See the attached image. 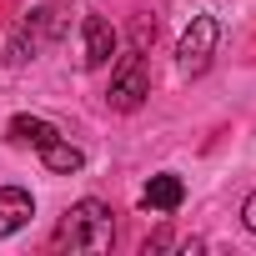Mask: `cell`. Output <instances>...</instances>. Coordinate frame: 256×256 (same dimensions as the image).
<instances>
[{
	"instance_id": "1",
	"label": "cell",
	"mask_w": 256,
	"mask_h": 256,
	"mask_svg": "<svg viewBox=\"0 0 256 256\" xmlns=\"http://www.w3.org/2000/svg\"><path fill=\"white\" fill-rule=\"evenodd\" d=\"M110 241H116V221H110V206L96 201V196L76 201L56 226L60 251H110Z\"/></svg>"
},
{
	"instance_id": "2",
	"label": "cell",
	"mask_w": 256,
	"mask_h": 256,
	"mask_svg": "<svg viewBox=\"0 0 256 256\" xmlns=\"http://www.w3.org/2000/svg\"><path fill=\"white\" fill-rule=\"evenodd\" d=\"M60 30H66V10H60V6H40V10H30V16L10 30V40H6V66H26V60H36L50 40H60Z\"/></svg>"
},
{
	"instance_id": "3",
	"label": "cell",
	"mask_w": 256,
	"mask_h": 256,
	"mask_svg": "<svg viewBox=\"0 0 256 256\" xmlns=\"http://www.w3.org/2000/svg\"><path fill=\"white\" fill-rule=\"evenodd\" d=\"M151 96V70H146V46H131L116 70H110V90H106V106L110 110H136L141 100Z\"/></svg>"
},
{
	"instance_id": "4",
	"label": "cell",
	"mask_w": 256,
	"mask_h": 256,
	"mask_svg": "<svg viewBox=\"0 0 256 256\" xmlns=\"http://www.w3.org/2000/svg\"><path fill=\"white\" fill-rule=\"evenodd\" d=\"M216 40H221L216 16H191V26L181 30V46H176L181 76H206V66H211V56H216Z\"/></svg>"
},
{
	"instance_id": "5",
	"label": "cell",
	"mask_w": 256,
	"mask_h": 256,
	"mask_svg": "<svg viewBox=\"0 0 256 256\" xmlns=\"http://www.w3.org/2000/svg\"><path fill=\"white\" fill-rule=\"evenodd\" d=\"M80 36H86V70L110 66V56H116V46H120L116 26H110L106 16H86V20H80Z\"/></svg>"
},
{
	"instance_id": "6",
	"label": "cell",
	"mask_w": 256,
	"mask_h": 256,
	"mask_svg": "<svg viewBox=\"0 0 256 256\" xmlns=\"http://www.w3.org/2000/svg\"><path fill=\"white\" fill-rule=\"evenodd\" d=\"M30 216H36L30 191H20V186H0V241L16 236L20 226H30Z\"/></svg>"
},
{
	"instance_id": "7",
	"label": "cell",
	"mask_w": 256,
	"mask_h": 256,
	"mask_svg": "<svg viewBox=\"0 0 256 256\" xmlns=\"http://www.w3.org/2000/svg\"><path fill=\"white\" fill-rule=\"evenodd\" d=\"M181 201H186V181H181L176 171L151 176V186L141 191V206H146V211H176Z\"/></svg>"
},
{
	"instance_id": "8",
	"label": "cell",
	"mask_w": 256,
	"mask_h": 256,
	"mask_svg": "<svg viewBox=\"0 0 256 256\" xmlns=\"http://www.w3.org/2000/svg\"><path fill=\"white\" fill-rule=\"evenodd\" d=\"M16 146H30V151H40V146H50L60 131H56V126L46 120V116H16L10 120V131H6Z\"/></svg>"
},
{
	"instance_id": "9",
	"label": "cell",
	"mask_w": 256,
	"mask_h": 256,
	"mask_svg": "<svg viewBox=\"0 0 256 256\" xmlns=\"http://www.w3.org/2000/svg\"><path fill=\"white\" fill-rule=\"evenodd\" d=\"M40 161H46V171H56V176H76V171L86 166V151L56 136L50 146H40Z\"/></svg>"
},
{
	"instance_id": "10",
	"label": "cell",
	"mask_w": 256,
	"mask_h": 256,
	"mask_svg": "<svg viewBox=\"0 0 256 256\" xmlns=\"http://www.w3.org/2000/svg\"><path fill=\"white\" fill-rule=\"evenodd\" d=\"M241 226L256 236V191H251V196H246V206H241Z\"/></svg>"
}]
</instances>
